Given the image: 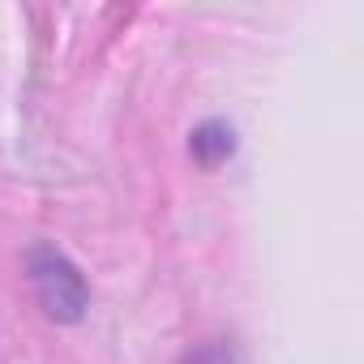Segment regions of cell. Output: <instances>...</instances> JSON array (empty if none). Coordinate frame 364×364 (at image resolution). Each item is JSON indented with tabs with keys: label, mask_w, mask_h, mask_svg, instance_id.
Segmentation results:
<instances>
[{
	"label": "cell",
	"mask_w": 364,
	"mask_h": 364,
	"mask_svg": "<svg viewBox=\"0 0 364 364\" xmlns=\"http://www.w3.org/2000/svg\"><path fill=\"white\" fill-rule=\"evenodd\" d=\"M35 283L52 317H77L86 304V287L73 274V266L56 253H35Z\"/></svg>",
	"instance_id": "cell-1"
},
{
	"label": "cell",
	"mask_w": 364,
	"mask_h": 364,
	"mask_svg": "<svg viewBox=\"0 0 364 364\" xmlns=\"http://www.w3.org/2000/svg\"><path fill=\"white\" fill-rule=\"evenodd\" d=\"M193 146H198L202 159H206L210 146H215V154H232V129H223V124H206V129L193 137Z\"/></svg>",
	"instance_id": "cell-2"
}]
</instances>
